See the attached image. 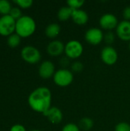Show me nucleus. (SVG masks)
Returning <instances> with one entry per match:
<instances>
[{
    "label": "nucleus",
    "instance_id": "27",
    "mask_svg": "<svg viewBox=\"0 0 130 131\" xmlns=\"http://www.w3.org/2000/svg\"><path fill=\"white\" fill-rule=\"evenodd\" d=\"M70 58H68L67 56L63 57L61 60H60V64L62 67V68L64 69H67V66L70 64Z\"/></svg>",
    "mask_w": 130,
    "mask_h": 131
},
{
    "label": "nucleus",
    "instance_id": "7",
    "mask_svg": "<svg viewBox=\"0 0 130 131\" xmlns=\"http://www.w3.org/2000/svg\"><path fill=\"white\" fill-rule=\"evenodd\" d=\"M100 56L103 62L107 65H113L116 64L118 60V53L111 45L104 47L101 51Z\"/></svg>",
    "mask_w": 130,
    "mask_h": 131
},
{
    "label": "nucleus",
    "instance_id": "19",
    "mask_svg": "<svg viewBox=\"0 0 130 131\" xmlns=\"http://www.w3.org/2000/svg\"><path fill=\"white\" fill-rule=\"evenodd\" d=\"M11 9V4L7 0H0V14L2 15H9Z\"/></svg>",
    "mask_w": 130,
    "mask_h": 131
},
{
    "label": "nucleus",
    "instance_id": "10",
    "mask_svg": "<svg viewBox=\"0 0 130 131\" xmlns=\"http://www.w3.org/2000/svg\"><path fill=\"white\" fill-rule=\"evenodd\" d=\"M55 72L54 64L50 61H43L38 68V74L40 77L44 79H48L53 77Z\"/></svg>",
    "mask_w": 130,
    "mask_h": 131
},
{
    "label": "nucleus",
    "instance_id": "9",
    "mask_svg": "<svg viewBox=\"0 0 130 131\" xmlns=\"http://www.w3.org/2000/svg\"><path fill=\"white\" fill-rule=\"evenodd\" d=\"M119 22L117 18L111 13L104 14L100 18V25L105 30L111 31L114 28H116Z\"/></svg>",
    "mask_w": 130,
    "mask_h": 131
},
{
    "label": "nucleus",
    "instance_id": "17",
    "mask_svg": "<svg viewBox=\"0 0 130 131\" xmlns=\"http://www.w3.org/2000/svg\"><path fill=\"white\" fill-rule=\"evenodd\" d=\"M93 124H94L93 121L91 118L84 117L81 118L80 121H79L78 127L80 129V130L89 131L93 128Z\"/></svg>",
    "mask_w": 130,
    "mask_h": 131
},
{
    "label": "nucleus",
    "instance_id": "11",
    "mask_svg": "<svg viewBox=\"0 0 130 131\" xmlns=\"http://www.w3.org/2000/svg\"><path fill=\"white\" fill-rule=\"evenodd\" d=\"M117 36L123 41H130V21L123 20L120 21L116 28Z\"/></svg>",
    "mask_w": 130,
    "mask_h": 131
},
{
    "label": "nucleus",
    "instance_id": "22",
    "mask_svg": "<svg viewBox=\"0 0 130 131\" xmlns=\"http://www.w3.org/2000/svg\"><path fill=\"white\" fill-rule=\"evenodd\" d=\"M103 41L107 44V45H112L114 41H115V35L113 34V31H108L104 34V37H103Z\"/></svg>",
    "mask_w": 130,
    "mask_h": 131
},
{
    "label": "nucleus",
    "instance_id": "6",
    "mask_svg": "<svg viewBox=\"0 0 130 131\" xmlns=\"http://www.w3.org/2000/svg\"><path fill=\"white\" fill-rule=\"evenodd\" d=\"M16 21L9 15H2L0 18V35L9 36L15 31Z\"/></svg>",
    "mask_w": 130,
    "mask_h": 131
},
{
    "label": "nucleus",
    "instance_id": "23",
    "mask_svg": "<svg viewBox=\"0 0 130 131\" xmlns=\"http://www.w3.org/2000/svg\"><path fill=\"white\" fill-rule=\"evenodd\" d=\"M9 15L13 18L15 21H17L18 19H19L22 15H21V10L18 8V7H14V8H11V11H10V13H9Z\"/></svg>",
    "mask_w": 130,
    "mask_h": 131
},
{
    "label": "nucleus",
    "instance_id": "8",
    "mask_svg": "<svg viewBox=\"0 0 130 131\" xmlns=\"http://www.w3.org/2000/svg\"><path fill=\"white\" fill-rule=\"evenodd\" d=\"M85 40L90 45H97L103 41L104 34L98 28H90L85 33Z\"/></svg>",
    "mask_w": 130,
    "mask_h": 131
},
{
    "label": "nucleus",
    "instance_id": "21",
    "mask_svg": "<svg viewBox=\"0 0 130 131\" xmlns=\"http://www.w3.org/2000/svg\"><path fill=\"white\" fill-rule=\"evenodd\" d=\"M14 2L22 8H28L33 5L32 0H14Z\"/></svg>",
    "mask_w": 130,
    "mask_h": 131
},
{
    "label": "nucleus",
    "instance_id": "30",
    "mask_svg": "<svg viewBox=\"0 0 130 131\" xmlns=\"http://www.w3.org/2000/svg\"><path fill=\"white\" fill-rule=\"evenodd\" d=\"M31 131H41V130H31Z\"/></svg>",
    "mask_w": 130,
    "mask_h": 131
},
{
    "label": "nucleus",
    "instance_id": "24",
    "mask_svg": "<svg viewBox=\"0 0 130 131\" xmlns=\"http://www.w3.org/2000/svg\"><path fill=\"white\" fill-rule=\"evenodd\" d=\"M84 69V64L80 61H74L71 64V71L74 73H79Z\"/></svg>",
    "mask_w": 130,
    "mask_h": 131
},
{
    "label": "nucleus",
    "instance_id": "26",
    "mask_svg": "<svg viewBox=\"0 0 130 131\" xmlns=\"http://www.w3.org/2000/svg\"><path fill=\"white\" fill-rule=\"evenodd\" d=\"M61 131H80V129L79 128L78 125L74 124L73 123H69L64 125Z\"/></svg>",
    "mask_w": 130,
    "mask_h": 131
},
{
    "label": "nucleus",
    "instance_id": "20",
    "mask_svg": "<svg viewBox=\"0 0 130 131\" xmlns=\"http://www.w3.org/2000/svg\"><path fill=\"white\" fill-rule=\"evenodd\" d=\"M84 3L85 2L84 0H68L67 2V6H69L73 10L80 9Z\"/></svg>",
    "mask_w": 130,
    "mask_h": 131
},
{
    "label": "nucleus",
    "instance_id": "29",
    "mask_svg": "<svg viewBox=\"0 0 130 131\" xmlns=\"http://www.w3.org/2000/svg\"><path fill=\"white\" fill-rule=\"evenodd\" d=\"M10 131H26V129L24 126L21 124H15L11 127Z\"/></svg>",
    "mask_w": 130,
    "mask_h": 131
},
{
    "label": "nucleus",
    "instance_id": "16",
    "mask_svg": "<svg viewBox=\"0 0 130 131\" xmlns=\"http://www.w3.org/2000/svg\"><path fill=\"white\" fill-rule=\"evenodd\" d=\"M72 13H73V9L70 8L69 6L61 7L57 12L58 19L61 21H65L68 20L70 18H71Z\"/></svg>",
    "mask_w": 130,
    "mask_h": 131
},
{
    "label": "nucleus",
    "instance_id": "12",
    "mask_svg": "<svg viewBox=\"0 0 130 131\" xmlns=\"http://www.w3.org/2000/svg\"><path fill=\"white\" fill-rule=\"evenodd\" d=\"M65 45L59 40H53L47 46V51L48 54L53 57L61 55L64 52Z\"/></svg>",
    "mask_w": 130,
    "mask_h": 131
},
{
    "label": "nucleus",
    "instance_id": "25",
    "mask_svg": "<svg viewBox=\"0 0 130 131\" xmlns=\"http://www.w3.org/2000/svg\"><path fill=\"white\" fill-rule=\"evenodd\" d=\"M115 131H130V125L126 122H120L116 125Z\"/></svg>",
    "mask_w": 130,
    "mask_h": 131
},
{
    "label": "nucleus",
    "instance_id": "13",
    "mask_svg": "<svg viewBox=\"0 0 130 131\" xmlns=\"http://www.w3.org/2000/svg\"><path fill=\"white\" fill-rule=\"evenodd\" d=\"M43 115L45 116L48 120L53 124H58L63 120L62 111L56 107H51Z\"/></svg>",
    "mask_w": 130,
    "mask_h": 131
},
{
    "label": "nucleus",
    "instance_id": "1",
    "mask_svg": "<svg viewBox=\"0 0 130 131\" xmlns=\"http://www.w3.org/2000/svg\"><path fill=\"white\" fill-rule=\"evenodd\" d=\"M51 100L50 89L46 87H39L30 94L28 102L33 111L44 114L51 107Z\"/></svg>",
    "mask_w": 130,
    "mask_h": 131
},
{
    "label": "nucleus",
    "instance_id": "3",
    "mask_svg": "<svg viewBox=\"0 0 130 131\" xmlns=\"http://www.w3.org/2000/svg\"><path fill=\"white\" fill-rule=\"evenodd\" d=\"M54 82L59 87L65 88L69 86L74 81V73L68 70L61 68L53 76Z\"/></svg>",
    "mask_w": 130,
    "mask_h": 131
},
{
    "label": "nucleus",
    "instance_id": "31",
    "mask_svg": "<svg viewBox=\"0 0 130 131\" xmlns=\"http://www.w3.org/2000/svg\"><path fill=\"white\" fill-rule=\"evenodd\" d=\"M129 50H130V41H129Z\"/></svg>",
    "mask_w": 130,
    "mask_h": 131
},
{
    "label": "nucleus",
    "instance_id": "2",
    "mask_svg": "<svg viewBox=\"0 0 130 131\" xmlns=\"http://www.w3.org/2000/svg\"><path fill=\"white\" fill-rule=\"evenodd\" d=\"M36 29V23L33 18L28 15H22L16 21L15 31L21 38H28L34 34Z\"/></svg>",
    "mask_w": 130,
    "mask_h": 131
},
{
    "label": "nucleus",
    "instance_id": "15",
    "mask_svg": "<svg viewBox=\"0 0 130 131\" xmlns=\"http://www.w3.org/2000/svg\"><path fill=\"white\" fill-rule=\"evenodd\" d=\"M61 26L57 23H51L45 28V35L48 38L54 39L61 33Z\"/></svg>",
    "mask_w": 130,
    "mask_h": 131
},
{
    "label": "nucleus",
    "instance_id": "28",
    "mask_svg": "<svg viewBox=\"0 0 130 131\" xmlns=\"http://www.w3.org/2000/svg\"><path fill=\"white\" fill-rule=\"evenodd\" d=\"M123 16L126 21H130V6H126L123 12Z\"/></svg>",
    "mask_w": 130,
    "mask_h": 131
},
{
    "label": "nucleus",
    "instance_id": "4",
    "mask_svg": "<svg viewBox=\"0 0 130 131\" xmlns=\"http://www.w3.org/2000/svg\"><path fill=\"white\" fill-rule=\"evenodd\" d=\"M84 47L79 41L71 40L65 45V56L70 59H77L80 58L82 55Z\"/></svg>",
    "mask_w": 130,
    "mask_h": 131
},
{
    "label": "nucleus",
    "instance_id": "5",
    "mask_svg": "<svg viewBox=\"0 0 130 131\" xmlns=\"http://www.w3.org/2000/svg\"><path fill=\"white\" fill-rule=\"evenodd\" d=\"M22 59L28 64H37L41 58V53L34 46H25L21 51Z\"/></svg>",
    "mask_w": 130,
    "mask_h": 131
},
{
    "label": "nucleus",
    "instance_id": "18",
    "mask_svg": "<svg viewBox=\"0 0 130 131\" xmlns=\"http://www.w3.org/2000/svg\"><path fill=\"white\" fill-rule=\"evenodd\" d=\"M20 42H21V37L16 33L12 34L8 37L7 43H8V45L11 48L18 47L20 45Z\"/></svg>",
    "mask_w": 130,
    "mask_h": 131
},
{
    "label": "nucleus",
    "instance_id": "14",
    "mask_svg": "<svg viewBox=\"0 0 130 131\" xmlns=\"http://www.w3.org/2000/svg\"><path fill=\"white\" fill-rule=\"evenodd\" d=\"M71 19L75 24L78 25H84L88 21L89 16L86 11L80 8V9L73 10Z\"/></svg>",
    "mask_w": 130,
    "mask_h": 131
}]
</instances>
